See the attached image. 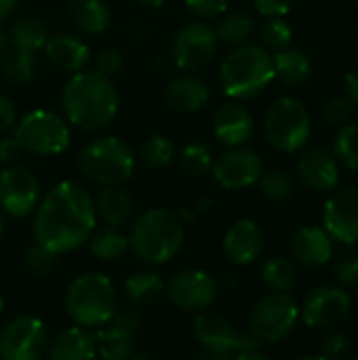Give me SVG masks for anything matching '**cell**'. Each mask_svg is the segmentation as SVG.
I'll use <instances>...</instances> for the list:
<instances>
[{
    "label": "cell",
    "instance_id": "obj_1",
    "mask_svg": "<svg viewBox=\"0 0 358 360\" xmlns=\"http://www.w3.org/2000/svg\"><path fill=\"white\" fill-rule=\"evenodd\" d=\"M95 226V202L87 188L76 181H61L38 202L34 236L59 255L82 247Z\"/></svg>",
    "mask_w": 358,
    "mask_h": 360
},
{
    "label": "cell",
    "instance_id": "obj_2",
    "mask_svg": "<svg viewBox=\"0 0 358 360\" xmlns=\"http://www.w3.org/2000/svg\"><path fill=\"white\" fill-rule=\"evenodd\" d=\"M118 91L101 72H74L61 93V110L70 124L84 131L108 127L118 114Z\"/></svg>",
    "mask_w": 358,
    "mask_h": 360
},
{
    "label": "cell",
    "instance_id": "obj_3",
    "mask_svg": "<svg viewBox=\"0 0 358 360\" xmlns=\"http://www.w3.org/2000/svg\"><path fill=\"white\" fill-rule=\"evenodd\" d=\"M186 230L177 213L169 209H150L137 217L129 234V247L146 264H167L184 247Z\"/></svg>",
    "mask_w": 358,
    "mask_h": 360
},
{
    "label": "cell",
    "instance_id": "obj_4",
    "mask_svg": "<svg viewBox=\"0 0 358 360\" xmlns=\"http://www.w3.org/2000/svg\"><path fill=\"white\" fill-rule=\"evenodd\" d=\"M274 80V63L268 49L260 44H238L219 68V82L230 99L243 101L260 95Z\"/></svg>",
    "mask_w": 358,
    "mask_h": 360
},
{
    "label": "cell",
    "instance_id": "obj_5",
    "mask_svg": "<svg viewBox=\"0 0 358 360\" xmlns=\"http://www.w3.org/2000/svg\"><path fill=\"white\" fill-rule=\"evenodd\" d=\"M118 293L114 283L101 272L80 274L65 293V312L74 325L97 329L116 312Z\"/></svg>",
    "mask_w": 358,
    "mask_h": 360
},
{
    "label": "cell",
    "instance_id": "obj_6",
    "mask_svg": "<svg viewBox=\"0 0 358 360\" xmlns=\"http://www.w3.org/2000/svg\"><path fill=\"white\" fill-rule=\"evenodd\" d=\"M80 173L95 186H120L135 169V154L118 137H99L89 141L78 154Z\"/></svg>",
    "mask_w": 358,
    "mask_h": 360
},
{
    "label": "cell",
    "instance_id": "obj_7",
    "mask_svg": "<svg viewBox=\"0 0 358 360\" xmlns=\"http://www.w3.org/2000/svg\"><path fill=\"white\" fill-rule=\"evenodd\" d=\"M310 133V114L302 101L295 97H281L270 105L264 120V135L274 150L293 154L306 146Z\"/></svg>",
    "mask_w": 358,
    "mask_h": 360
},
{
    "label": "cell",
    "instance_id": "obj_8",
    "mask_svg": "<svg viewBox=\"0 0 358 360\" xmlns=\"http://www.w3.org/2000/svg\"><path fill=\"white\" fill-rule=\"evenodd\" d=\"M15 139L27 152L55 156L70 148L72 131L65 116L49 110H34L15 124Z\"/></svg>",
    "mask_w": 358,
    "mask_h": 360
},
{
    "label": "cell",
    "instance_id": "obj_9",
    "mask_svg": "<svg viewBox=\"0 0 358 360\" xmlns=\"http://www.w3.org/2000/svg\"><path fill=\"white\" fill-rule=\"evenodd\" d=\"M300 308L289 291H272L264 295L249 314V333L260 342L276 344L285 340L298 325Z\"/></svg>",
    "mask_w": 358,
    "mask_h": 360
},
{
    "label": "cell",
    "instance_id": "obj_10",
    "mask_svg": "<svg viewBox=\"0 0 358 360\" xmlns=\"http://www.w3.org/2000/svg\"><path fill=\"white\" fill-rule=\"evenodd\" d=\"M49 350L46 325L36 316L13 319L0 333V356L4 360L42 359Z\"/></svg>",
    "mask_w": 358,
    "mask_h": 360
},
{
    "label": "cell",
    "instance_id": "obj_11",
    "mask_svg": "<svg viewBox=\"0 0 358 360\" xmlns=\"http://www.w3.org/2000/svg\"><path fill=\"white\" fill-rule=\"evenodd\" d=\"M217 53L215 30L203 21L186 23L173 40V61L181 72L205 68Z\"/></svg>",
    "mask_w": 358,
    "mask_h": 360
},
{
    "label": "cell",
    "instance_id": "obj_12",
    "mask_svg": "<svg viewBox=\"0 0 358 360\" xmlns=\"http://www.w3.org/2000/svg\"><path fill=\"white\" fill-rule=\"evenodd\" d=\"M40 202V184L23 167L6 165L0 171V209L11 217L30 215Z\"/></svg>",
    "mask_w": 358,
    "mask_h": 360
},
{
    "label": "cell",
    "instance_id": "obj_13",
    "mask_svg": "<svg viewBox=\"0 0 358 360\" xmlns=\"http://www.w3.org/2000/svg\"><path fill=\"white\" fill-rule=\"evenodd\" d=\"M141 327V319L133 310H116L106 323L97 327L95 346L97 356L106 360H124L133 356V342Z\"/></svg>",
    "mask_w": 358,
    "mask_h": 360
},
{
    "label": "cell",
    "instance_id": "obj_14",
    "mask_svg": "<svg viewBox=\"0 0 358 360\" xmlns=\"http://www.w3.org/2000/svg\"><path fill=\"white\" fill-rule=\"evenodd\" d=\"M171 304L186 312H203L211 308L217 300V283L205 270H184L177 272L165 287Z\"/></svg>",
    "mask_w": 358,
    "mask_h": 360
},
{
    "label": "cell",
    "instance_id": "obj_15",
    "mask_svg": "<svg viewBox=\"0 0 358 360\" xmlns=\"http://www.w3.org/2000/svg\"><path fill=\"white\" fill-rule=\"evenodd\" d=\"M350 306V295L344 289L325 285L308 293L302 316L304 323L312 329H331L348 319Z\"/></svg>",
    "mask_w": 358,
    "mask_h": 360
},
{
    "label": "cell",
    "instance_id": "obj_16",
    "mask_svg": "<svg viewBox=\"0 0 358 360\" xmlns=\"http://www.w3.org/2000/svg\"><path fill=\"white\" fill-rule=\"evenodd\" d=\"M211 171H213L215 181L222 188H226V190H243V188H249V186L257 184L260 175L264 173V167H262V158L253 150L236 146L230 152L222 154L213 162Z\"/></svg>",
    "mask_w": 358,
    "mask_h": 360
},
{
    "label": "cell",
    "instance_id": "obj_17",
    "mask_svg": "<svg viewBox=\"0 0 358 360\" xmlns=\"http://www.w3.org/2000/svg\"><path fill=\"white\" fill-rule=\"evenodd\" d=\"M325 230L342 245L358 243V188L335 192L325 205Z\"/></svg>",
    "mask_w": 358,
    "mask_h": 360
},
{
    "label": "cell",
    "instance_id": "obj_18",
    "mask_svg": "<svg viewBox=\"0 0 358 360\" xmlns=\"http://www.w3.org/2000/svg\"><path fill=\"white\" fill-rule=\"evenodd\" d=\"M264 251V232L253 219H238L224 236V253L238 266H249Z\"/></svg>",
    "mask_w": 358,
    "mask_h": 360
},
{
    "label": "cell",
    "instance_id": "obj_19",
    "mask_svg": "<svg viewBox=\"0 0 358 360\" xmlns=\"http://www.w3.org/2000/svg\"><path fill=\"white\" fill-rule=\"evenodd\" d=\"M213 133L222 143H226L230 148L245 146L253 135V116L236 99L228 101L215 110Z\"/></svg>",
    "mask_w": 358,
    "mask_h": 360
},
{
    "label": "cell",
    "instance_id": "obj_20",
    "mask_svg": "<svg viewBox=\"0 0 358 360\" xmlns=\"http://www.w3.org/2000/svg\"><path fill=\"white\" fill-rule=\"evenodd\" d=\"M298 171H300L302 181L314 192H329L338 186V179H340L338 158L323 148L306 150L300 156Z\"/></svg>",
    "mask_w": 358,
    "mask_h": 360
},
{
    "label": "cell",
    "instance_id": "obj_21",
    "mask_svg": "<svg viewBox=\"0 0 358 360\" xmlns=\"http://www.w3.org/2000/svg\"><path fill=\"white\" fill-rule=\"evenodd\" d=\"M291 255L298 264L308 268L325 266L333 255V238L325 228L306 226L293 234Z\"/></svg>",
    "mask_w": 358,
    "mask_h": 360
},
{
    "label": "cell",
    "instance_id": "obj_22",
    "mask_svg": "<svg viewBox=\"0 0 358 360\" xmlns=\"http://www.w3.org/2000/svg\"><path fill=\"white\" fill-rule=\"evenodd\" d=\"M44 53L46 59L61 72H80L87 68L89 59H91V51L89 46L74 34H55L49 36L44 42Z\"/></svg>",
    "mask_w": 358,
    "mask_h": 360
},
{
    "label": "cell",
    "instance_id": "obj_23",
    "mask_svg": "<svg viewBox=\"0 0 358 360\" xmlns=\"http://www.w3.org/2000/svg\"><path fill=\"white\" fill-rule=\"evenodd\" d=\"M165 99L175 112L192 114L205 108V103L209 101V84L200 76L186 72L181 76H175L167 84Z\"/></svg>",
    "mask_w": 358,
    "mask_h": 360
},
{
    "label": "cell",
    "instance_id": "obj_24",
    "mask_svg": "<svg viewBox=\"0 0 358 360\" xmlns=\"http://www.w3.org/2000/svg\"><path fill=\"white\" fill-rule=\"evenodd\" d=\"M49 359L53 360H91L97 356L95 333L87 327L74 325L63 329L53 342H49L46 350Z\"/></svg>",
    "mask_w": 358,
    "mask_h": 360
},
{
    "label": "cell",
    "instance_id": "obj_25",
    "mask_svg": "<svg viewBox=\"0 0 358 360\" xmlns=\"http://www.w3.org/2000/svg\"><path fill=\"white\" fill-rule=\"evenodd\" d=\"M95 202V215L97 221H103L106 226H124L129 224L133 215V200L131 196L118 188V186H103L97 196L93 198Z\"/></svg>",
    "mask_w": 358,
    "mask_h": 360
},
{
    "label": "cell",
    "instance_id": "obj_26",
    "mask_svg": "<svg viewBox=\"0 0 358 360\" xmlns=\"http://www.w3.org/2000/svg\"><path fill=\"white\" fill-rule=\"evenodd\" d=\"M272 63H274V78H279L287 86L304 84L312 72L310 57L304 51L291 49V46L276 51V55L272 57Z\"/></svg>",
    "mask_w": 358,
    "mask_h": 360
},
{
    "label": "cell",
    "instance_id": "obj_27",
    "mask_svg": "<svg viewBox=\"0 0 358 360\" xmlns=\"http://www.w3.org/2000/svg\"><path fill=\"white\" fill-rule=\"evenodd\" d=\"M70 17L84 34H101L110 23V11L103 0H70Z\"/></svg>",
    "mask_w": 358,
    "mask_h": 360
},
{
    "label": "cell",
    "instance_id": "obj_28",
    "mask_svg": "<svg viewBox=\"0 0 358 360\" xmlns=\"http://www.w3.org/2000/svg\"><path fill=\"white\" fill-rule=\"evenodd\" d=\"M122 293L133 306H152L165 295V283L154 272H135L124 281Z\"/></svg>",
    "mask_w": 358,
    "mask_h": 360
},
{
    "label": "cell",
    "instance_id": "obj_29",
    "mask_svg": "<svg viewBox=\"0 0 358 360\" xmlns=\"http://www.w3.org/2000/svg\"><path fill=\"white\" fill-rule=\"evenodd\" d=\"M89 251L101 262H114L129 249V236L116 226H103L89 236Z\"/></svg>",
    "mask_w": 358,
    "mask_h": 360
},
{
    "label": "cell",
    "instance_id": "obj_30",
    "mask_svg": "<svg viewBox=\"0 0 358 360\" xmlns=\"http://www.w3.org/2000/svg\"><path fill=\"white\" fill-rule=\"evenodd\" d=\"M49 38V30L46 23L42 19L36 17H21L11 25L8 32V42L15 49H23V51H38L44 46Z\"/></svg>",
    "mask_w": 358,
    "mask_h": 360
},
{
    "label": "cell",
    "instance_id": "obj_31",
    "mask_svg": "<svg viewBox=\"0 0 358 360\" xmlns=\"http://www.w3.org/2000/svg\"><path fill=\"white\" fill-rule=\"evenodd\" d=\"M260 274L262 283L272 291H291L298 285V268L287 257H270Z\"/></svg>",
    "mask_w": 358,
    "mask_h": 360
},
{
    "label": "cell",
    "instance_id": "obj_32",
    "mask_svg": "<svg viewBox=\"0 0 358 360\" xmlns=\"http://www.w3.org/2000/svg\"><path fill=\"white\" fill-rule=\"evenodd\" d=\"M251 34H253V19L249 15H243V13H234V15L224 17L215 27L217 42H224L228 46L245 44L251 38Z\"/></svg>",
    "mask_w": 358,
    "mask_h": 360
},
{
    "label": "cell",
    "instance_id": "obj_33",
    "mask_svg": "<svg viewBox=\"0 0 358 360\" xmlns=\"http://www.w3.org/2000/svg\"><path fill=\"white\" fill-rule=\"evenodd\" d=\"M36 65L38 63H36V57L32 51L11 46L0 70H2L4 78L11 82H27L36 74Z\"/></svg>",
    "mask_w": 358,
    "mask_h": 360
},
{
    "label": "cell",
    "instance_id": "obj_34",
    "mask_svg": "<svg viewBox=\"0 0 358 360\" xmlns=\"http://www.w3.org/2000/svg\"><path fill=\"white\" fill-rule=\"evenodd\" d=\"M333 156L344 167L358 171V122H348L340 127L333 141Z\"/></svg>",
    "mask_w": 358,
    "mask_h": 360
},
{
    "label": "cell",
    "instance_id": "obj_35",
    "mask_svg": "<svg viewBox=\"0 0 358 360\" xmlns=\"http://www.w3.org/2000/svg\"><path fill=\"white\" fill-rule=\"evenodd\" d=\"M173 143L165 135H152L143 141L139 150V158L146 167L150 169H160L167 167L173 158Z\"/></svg>",
    "mask_w": 358,
    "mask_h": 360
},
{
    "label": "cell",
    "instance_id": "obj_36",
    "mask_svg": "<svg viewBox=\"0 0 358 360\" xmlns=\"http://www.w3.org/2000/svg\"><path fill=\"white\" fill-rule=\"evenodd\" d=\"M179 165H181V169H184L186 175H190V177H203L213 167L211 150L207 146H203V143H190V146H186L181 150Z\"/></svg>",
    "mask_w": 358,
    "mask_h": 360
},
{
    "label": "cell",
    "instance_id": "obj_37",
    "mask_svg": "<svg viewBox=\"0 0 358 360\" xmlns=\"http://www.w3.org/2000/svg\"><path fill=\"white\" fill-rule=\"evenodd\" d=\"M260 36H262L264 49L274 51V53L291 46V40H293V32L283 17H268L262 25Z\"/></svg>",
    "mask_w": 358,
    "mask_h": 360
},
{
    "label": "cell",
    "instance_id": "obj_38",
    "mask_svg": "<svg viewBox=\"0 0 358 360\" xmlns=\"http://www.w3.org/2000/svg\"><path fill=\"white\" fill-rule=\"evenodd\" d=\"M257 181H260L262 194L268 200L283 202V200H287L293 194V179L285 171H279V169L266 171V173L260 175Z\"/></svg>",
    "mask_w": 358,
    "mask_h": 360
},
{
    "label": "cell",
    "instance_id": "obj_39",
    "mask_svg": "<svg viewBox=\"0 0 358 360\" xmlns=\"http://www.w3.org/2000/svg\"><path fill=\"white\" fill-rule=\"evenodd\" d=\"M23 262L32 274H49L57 266V253L36 240V245L27 247Z\"/></svg>",
    "mask_w": 358,
    "mask_h": 360
},
{
    "label": "cell",
    "instance_id": "obj_40",
    "mask_svg": "<svg viewBox=\"0 0 358 360\" xmlns=\"http://www.w3.org/2000/svg\"><path fill=\"white\" fill-rule=\"evenodd\" d=\"M333 272H335V278L340 285L344 287H352L358 283V255L354 253H348V255H342L335 266H333Z\"/></svg>",
    "mask_w": 358,
    "mask_h": 360
},
{
    "label": "cell",
    "instance_id": "obj_41",
    "mask_svg": "<svg viewBox=\"0 0 358 360\" xmlns=\"http://www.w3.org/2000/svg\"><path fill=\"white\" fill-rule=\"evenodd\" d=\"M350 352V340L344 333H331L329 338H325V342L321 344V359H342Z\"/></svg>",
    "mask_w": 358,
    "mask_h": 360
},
{
    "label": "cell",
    "instance_id": "obj_42",
    "mask_svg": "<svg viewBox=\"0 0 358 360\" xmlns=\"http://www.w3.org/2000/svg\"><path fill=\"white\" fill-rule=\"evenodd\" d=\"M186 6L203 17V19H213V17H222L228 8V0H184Z\"/></svg>",
    "mask_w": 358,
    "mask_h": 360
},
{
    "label": "cell",
    "instance_id": "obj_43",
    "mask_svg": "<svg viewBox=\"0 0 358 360\" xmlns=\"http://www.w3.org/2000/svg\"><path fill=\"white\" fill-rule=\"evenodd\" d=\"M350 116V101L342 97H333L323 105V118L331 124H344Z\"/></svg>",
    "mask_w": 358,
    "mask_h": 360
},
{
    "label": "cell",
    "instance_id": "obj_44",
    "mask_svg": "<svg viewBox=\"0 0 358 360\" xmlns=\"http://www.w3.org/2000/svg\"><path fill=\"white\" fill-rule=\"evenodd\" d=\"M97 72L106 74V76H114L116 72H120L122 68V53L118 49H106L99 53L97 61H95Z\"/></svg>",
    "mask_w": 358,
    "mask_h": 360
},
{
    "label": "cell",
    "instance_id": "obj_45",
    "mask_svg": "<svg viewBox=\"0 0 358 360\" xmlns=\"http://www.w3.org/2000/svg\"><path fill=\"white\" fill-rule=\"evenodd\" d=\"M253 6L264 17H283L291 11L293 0H253Z\"/></svg>",
    "mask_w": 358,
    "mask_h": 360
},
{
    "label": "cell",
    "instance_id": "obj_46",
    "mask_svg": "<svg viewBox=\"0 0 358 360\" xmlns=\"http://www.w3.org/2000/svg\"><path fill=\"white\" fill-rule=\"evenodd\" d=\"M17 124V110L15 103L0 93V135L8 133L11 129H15Z\"/></svg>",
    "mask_w": 358,
    "mask_h": 360
},
{
    "label": "cell",
    "instance_id": "obj_47",
    "mask_svg": "<svg viewBox=\"0 0 358 360\" xmlns=\"http://www.w3.org/2000/svg\"><path fill=\"white\" fill-rule=\"evenodd\" d=\"M21 150L23 148L19 146L15 135L13 137H0V165H13L19 158Z\"/></svg>",
    "mask_w": 358,
    "mask_h": 360
},
{
    "label": "cell",
    "instance_id": "obj_48",
    "mask_svg": "<svg viewBox=\"0 0 358 360\" xmlns=\"http://www.w3.org/2000/svg\"><path fill=\"white\" fill-rule=\"evenodd\" d=\"M344 86H346V99L350 101V105L358 108V70L346 76Z\"/></svg>",
    "mask_w": 358,
    "mask_h": 360
},
{
    "label": "cell",
    "instance_id": "obj_49",
    "mask_svg": "<svg viewBox=\"0 0 358 360\" xmlns=\"http://www.w3.org/2000/svg\"><path fill=\"white\" fill-rule=\"evenodd\" d=\"M17 4H19V0H0V23H2L6 17L13 15V11L17 8Z\"/></svg>",
    "mask_w": 358,
    "mask_h": 360
},
{
    "label": "cell",
    "instance_id": "obj_50",
    "mask_svg": "<svg viewBox=\"0 0 358 360\" xmlns=\"http://www.w3.org/2000/svg\"><path fill=\"white\" fill-rule=\"evenodd\" d=\"M8 49H11L8 36L0 30V65H2V61H4V57H6V53H8Z\"/></svg>",
    "mask_w": 358,
    "mask_h": 360
},
{
    "label": "cell",
    "instance_id": "obj_51",
    "mask_svg": "<svg viewBox=\"0 0 358 360\" xmlns=\"http://www.w3.org/2000/svg\"><path fill=\"white\" fill-rule=\"evenodd\" d=\"M133 2H137V4H141V6H150V8H158V6H162L167 0H133Z\"/></svg>",
    "mask_w": 358,
    "mask_h": 360
},
{
    "label": "cell",
    "instance_id": "obj_52",
    "mask_svg": "<svg viewBox=\"0 0 358 360\" xmlns=\"http://www.w3.org/2000/svg\"><path fill=\"white\" fill-rule=\"evenodd\" d=\"M2 232H4V215L0 211V236H2Z\"/></svg>",
    "mask_w": 358,
    "mask_h": 360
},
{
    "label": "cell",
    "instance_id": "obj_53",
    "mask_svg": "<svg viewBox=\"0 0 358 360\" xmlns=\"http://www.w3.org/2000/svg\"><path fill=\"white\" fill-rule=\"evenodd\" d=\"M2 308H4V300H2V293H0V312H2Z\"/></svg>",
    "mask_w": 358,
    "mask_h": 360
}]
</instances>
